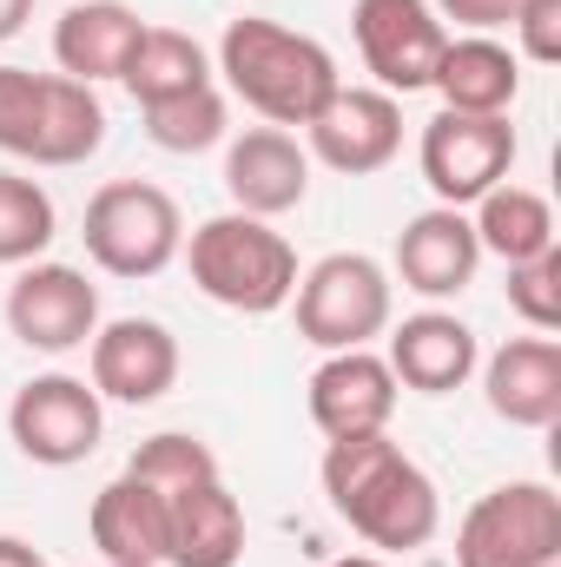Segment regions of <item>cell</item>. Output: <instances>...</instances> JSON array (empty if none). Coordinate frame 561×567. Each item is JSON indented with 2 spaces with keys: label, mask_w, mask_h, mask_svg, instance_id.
Returning <instances> with one entry per match:
<instances>
[{
  "label": "cell",
  "mask_w": 561,
  "mask_h": 567,
  "mask_svg": "<svg viewBox=\"0 0 561 567\" xmlns=\"http://www.w3.org/2000/svg\"><path fill=\"white\" fill-rule=\"evenodd\" d=\"M178 383V337L159 317H113L93 330V390L100 403L145 410Z\"/></svg>",
  "instance_id": "13"
},
{
  "label": "cell",
  "mask_w": 561,
  "mask_h": 567,
  "mask_svg": "<svg viewBox=\"0 0 561 567\" xmlns=\"http://www.w3.org/2000/svg\"><path fill=\"white\" fill-rule=\"evenodd\" d=\"M218 73L265 126H310L317 106L344 86L330 47H317L310 33H290L278 20H258V13L225 27Z\"/></svg>",
  "instance_id": "2"
},
{
  "label": "cell",
  "mask_w": 561,
  "mask_h": 567,
  "mask_svg": "<svg viewBox=\"0 0 561 567\" xmlns=\"http://www.w3.org/2000/svg\"><path fill=\"white\" fill-rule=\"evenodd\" d=\"M469 225H476V245L489 258H502V265H522V258L555 251V205L542 192H529V185H509V178L476 198V218Z\"/></svg>",
  "instance_id": "23"
},
{
  "label": "cell",
  "mask_w": 561,
  "mask_h": 567,
  "mask_svg": "<svg viewBox=\"0 0 561 567\" xmlns=\"http://www.w3.org/2000/svg\"><path fill=\"white\" fill-rule=\"evenodd\" d=\"M7 435H13V449H20L27 462H40V468H73V462H86V455L100 449V435H106V403H100L93 383L53 370V377L20 383V396L7 403Z\"/></svg>",
  "instance_id": "8"
},
{
  "label": "cell",
  "mask_w": 561,
  "mask_h": 567,
  "mask_svg": "<svg viewBox=\"0 0 561 567\" xmlns=\"http://www.w3.org/2000/svg\"><path fill=\"white\" fill-rule=\"evenodd\" d=\"M0 567H40V548L20 535H0Z\"/></svg>",
  "instance_id": "31"
},
{
  "label": "cell",
  "mask_w": 561,
  "mask_h": 567,
  "mask_svg": "<svg viewBox=\"0 0 561 567\" xmlns=\"http://www.w3.org/2000/svg\"><path fill=\"white\" fill-rule=\"evenodd\" d=\"M304 403H310V423L330 442L337 435H370V429H390V416H397V377L377 350H330L310 370Z\"/></svg>",
  "instance_id": "14"
},
{
  "label": "cell",
  "mask_w": 561,
  "mask_h": 567,
  "mask_svg": "<svg viewBox=\"0 0 561 567\" xmlns=\"http://www.w3.org/2000/svg\"><path fill=\"white\" fill-rule=\"evenodd\" d=\"M442 20H456V27H469V33H496V27H509L516 20V7L522 0H429Z\"/></svg>",
  "instance_id": "30"
},
{
  "label": "cell",
  "mask_w": 561,
  "mask_h": 567,
  "mask_svg": "<svg viewBox=\"0 0 561 567\" xmlns=\"http://www.w3.org/2000/svg\"><path fill=\"white\" fill-rule=\"evenodd\" d=\"M456 567H561V495L549 482L489 488L456 528Z\"/></svg>",
  "instance_id": "7"
},
{
  "label": "cell",
  "mask_w": 561,
  "mask_h": 567,
  "mask_svg": "<svg viewBox=\"0 0 561 567\" xmlns=\"http://www.w3.org/2000/svg\"><path fill=\"white\" fill-rule=\"evenodd\" d=\"M225 192H232V212L284 218L310 192V152L284 126H252L245 140L225 145Z\"/></svg>",
  "instance_id": "15"
},
{
  "label": "cell",
  "mask_w": 561,
  "mask_h": 567,
  "mask_svg": "<svg viewBox=\"0 0 561 567\" xmlns=\"http://www.w3.org/2000/svg\"><path fill=\"white\" fill-rule=\"evenodd\" d=\"M7 330L40 357H67L100 330V284L73 265H27L7 290Z\"/></svg>",
  "instance_id": "12"
},
{
  "label": "cell",
  "mask_w": 561,
  "mask_h": 567,
  "mask_svg": "<svg viewBox=\"0 0 561 567\" xmlns=\"http://www.w3.org/2000/svg\"><path fill=\"white\" fill-rule=\"evenodd\" d=\"M509 310H516L536 337H555L561 330V251H542V258L509 265Z\"/></svg>",
  "instance_id": "28"
},
{
  "label": "cell",
  "mask_w": 561,
  "mask_h": 567,
  "mask_svg": "<svg viewBox=\"0 0 561 567\" xmlns=\"http://www.w3.org/2000/svg\"><path fill=\"white\" fill-rule=\"evenodd\" d=\"M422 185L436 192V205L469 212L482 192H496L516 165V126L502 120H476V113H436L422 126Z\"/></svg>",
  "instance_id": "9"
},
{
  "label": "cell",
  "mask_w": 561,
  "mask_h": 567,
  "mask_svg": "<svg viewBox=\"0 0 561 567\" xmlns=\"http://www.w3.org/2000/svg\"><path fill=\"white\" fill-rule=\"evenodd\" d=\"M476 265H482V245H476L469 212H456V205H429L397 231V278H404V290H417L429 303L462 297L476 284Z\"/></svg>",
  "instance_id": "16"
},
{
  "label": "cell",
  "mask_w": 561,
  "mask_h": 567,
  "mask_svg": "<svg viewBox=\"0 0 561 567\" xmlns=\"http://www.w3.org/2000/svg\"><path fill=\"white\" fill-rule=\"evenodd\" d=\"M185 265H192V284L212 303H225L238 317H272L297 290V251H290V238L272 231V218H252V212L205 218L185 238Z\"/></svg>",
  "instance_id": "3"
},
{
  "label": "cell",
  "mask_w": 561,
  "mask_h": 567,
  "mask_svg": "<svg viewBox=\"0 0 561 567\" xmlns=\"http://www.w3.org/2000/svg\"><path fill=\"white\" fill-rule=\"evenodd\" d=\"M330 567H384L377 555H344V561H330Z\"/></svg>",
  "instance_id": "33"
},
{
  "label": "cell",
  "mask_w": 561,
  "mask_h": 567,
  "mask_svg": "<svg viewBox=\"0 0 561 567\" xmlns=\"http://www.w3.org/2000/svg\"><path fill=\"white\" fill-rule=\"evenodd\" d=\"M40 567H47V561H40Z\"/></svg>",
  "instance_id": "35"
},
{
  "label": "cell",
  "mask_w": 561,
  "mask_h": 567,
  "mask_svg": "<svg viewBox=\"0 0 561 567\" xmlns=\"http://www.w3.org/2000/svg\"><path fill=\"white\" fill-rule=\"evenodd\" d=\"M60 231V212L40 178L0 172V265H33Z\"/></svg>",
  "instance_id": "25"
},
{
  "label": "cell",
  "mask_w": 561,
  "mask_h": 567,
  "mask_svg": "<svg viewBox=\"0 0 561 567\" xmlns=\"http://www.w3.org/2000/svg\"><path fill=\"white\" fill-rule=\"evenodd\" d=\"M106 567H120V561H106Z\"/></svg>",
  "instance_id": "34"
},
{
  "label": "cell",
  "mask_w": 561,
  "mask_h": 567,
  "mask_svg": "<svg viewBox=\"0 0 561 567\" xmlns=\"http://www.w3.org/2000/svg\"><path fill=\"white\" fill-rule=\"evenodd\" d=\"M509 27H516V60H536V66L561 60V0H522Z\"/></svg>",
  "instance_id": "29"
},
{
  "label": "cell",
  "mask_w": 561,
  "mask_h": 567,
  "mask_svg": "<svg viewBox=\"0 0 561 567\" xmlns=\"http://www.w3.org/2000/svg\"><path fill=\"white\" fill-rule=\"evenodd\" d=\"M140 120H145V140L159 152L192 158V152L225 140V93L198 86V93H178V100H152V106H140Z\"/></svg>",
  "instance_id": "26"
},
{
  "label": "cell",
  "mask_w": 561,
  "mask_h": 567,
  "mask_svg": "<svg viewBox=\"0 0 561 567\" xmlns=\"http://www.w3.org/2000/svg\"><path fill=\"white\" fill-rule=\"evenodd\" d=\"M86 535L100 548V561L120 567H165V542H172V502L159 488H145L140 475H113L93 495Z\"/></svg>",
  "instance_id": "19"
},
{
  "label": "cell",
  "mask_w": 561,
  "mask_h": 567,
  "mask_svg": "<svg viewBox=\"0 0 561 567\" xmlns=\"http://www.w3.org/2000/svg\"><path fill=\"white\" fill-rule=\"evenodd\" d=\"M482 396L509 429L561 423V343L555 337H509L482 363Z\"/></svg>",
  "instance_id": "18"
},
{
  "label": "cell",
  "mask_w": 561,
  "mask_h": 567,
  "mask_svg": "<svg viewBox=\"0 0 561 567\" xmlns=\"http://www.w3.org/2000/svg\"><path fill=\"white\" fill-rule=\"evenodd\" d=\"M86 258L106 278H159L185 251V212L152 178H113L86 198Z\"/></svg>",
  "instance_id": "5"
},
{
  "label": "cell",
  "mask_w": 561,
  "mask_h": 567,
  "mask_svg": "<svg viewBox=\"0 0 561 567\" xmlns=\"http://www.w3.org/2000/svg\"><path fill=\"white\" fill-rule=\"evenodd\" d=\"M145 20L126 0H73L53 27V60L67 80L80 86H100V80H120L133 47H140Z\"/></svg>",
  "instance_id": "20"
},
{
  "label": "cell",
  "mask_w": 561,
  "mask_h": 567,
  "mask_svg": "<svg viewBox=\"0 0 561 567\" xmlns=\"http://www.w3.org/2000/svg\"><path fill=\"white\" fill-rule=\"evenodd\" d=\"M120 86H126L140 106L178 100V93L212 86V60H205V47H198L192 33H178V27H145L140 47H133V60H126V73H120Z\"/></svg>",
  "instance_id": "24"
},
{
  "label": "cell",
  "mask_w": 561,
  "mask_h": 567,
  "mask_svg": "<svg viewBox=\"0 0 561 567\" xmlns=\"http://www.w3.org/2000/svg\"><path fill=\"white\" fill-rule=\"evenodd\" d=\"M33 20V0H0V40H13Z\"/></svg>",
  "instance_id": "32"
},
{
  "label": "cell",
  "mask_w": 561,
  "mask_h": 567,
  "mask_svg": "<svg viewBox=\"0 0 561 567\" xmlns=\"http://www.w3.org/2000/svg\"><path fill=\"white\" fill-rule=\"evenodd\" d=\"M297 337L310 350H370V337L390 330V303H397V284L377 258L364 251H330L317 258L310 271H297Z\"/></svg>",
  "instance_id": "6"
},
{
  "label": "cell",
  "mask_w": 561,
  "mask_h": 567,
  "mask_svg": "<svg viewBox=\"0 0 561 567\" xmlns=\"http://www.w3.org/2000/svg\"><path fill=\"white\" fill-rule=\"evenodd\" d=\"M106 145V106L93 86L67 80V73H27V66H0V152L67 172L86 165Z\"/></svg>",
  "instance_id": "4"
},
{
  "label": "cell",
  "mask_w": 561,
  "mask_h": 567,
  "mask_svg": "<svg viewBox=\"0 0 561 567\" xmlns=\"http://www.w3.org/2000/svg\"><path fill=\"white\" fill-rule=\"evenodd\" d=\"M172 502V542H165V567H238L245 561V508L238 495L212 475L192 482Z\"/></svg>",
  "instance_id": "21"
},
{
  "label": "cell",
  "mask_w": 561,
  "mask_h": 567,
  "mask_svg": "<svg viewBox=\"0 0 561 567\" xmlns=\"http://www.w3.org/2000/svg\"><path fill=\"white\" fill-rule=\"evenodd\" d=\"M324 495L350 522V535H364L384 555H417V548L436 542V528H442L436 482L390 442V429L337 435L324 449Z\"/></svg>",
  "instance_id": "1"
},
{
  "label": "cell",
  "mask_w": 561,
  "mask_h": 567,
  "mask_svg": "<svg viewBox=\"0 0 561 567\" xmlns=\"http://www.w3.org/2000/svg\"><path fill=\"white\" fill-rule=\"evenodd\" d=\"M126 475H140L145 488H159V495H178V488H192V482H212V475H218V455H212L198 435L165 429V435H145L140 449H133Z\"/></svg>",
  "instance_id": "27"
},
{
  "label": "cell",
  "mask_w": 561,
  "mask_h": 567,
  "mask_svg": "<svg viewBox=\"0 0 561 567\" xmlns=\"http://www.w3.org/2000/svg\"><path fill=\"white\" fill-rule=\"evenodd\" d=\"M429 86L442 93V113L502 120V113L516 106V93H522V60H516L502 40H489V33H462V40L442 47Z\"/></svg>",
  "instance_id": "22"
},
{
  "label": "cell",
  "mask_w": 561,
  "mask_h": 567,
  "mask_svg": "<svg viewBox=\"0 0 561 567\" xmlns=\"http://www.w3.org/2000/svg\"><path fill=\"white\" fill-rule=\"evenodd\" d=\"M357 53L384 93H422L449 47V27L429 0H357L350 7Z\"/></svg>",
  "instance_id": "10"
},
{
  "label": "cell",
  "mask_w": 561,
  "mask_h": 567,
  "mask_svg": "<svg viewBox=\"0 0 561 567\" xmlns=\"http://www.w3.org/2000/svg\"><path fill=\"white\" fill-rule=\"evenodd\" d=\"M390 377H397V390H417V396H449V390H462L469 377H476V363H482V350H476V330L462 323V317H449V310H417V317H404L397 323V337H390Z\"/></svg>",
  "instance_id": "17"
},
{
  "label": "cell",
  "mask_w": 561,
  "mask_h": 567,
  "mask_svg": "<svg viewBox=\"0 0 561 567\" xmlns=\"http://www.w3.org/2000/svg\"><path fill=\"white\" fill-rule=\"evenodd\" d=\"M304 140H310L304 152L317 165H330L344 178H370L404 152V106L384 86H337L317 106V120L304 126Z\"/></svg>",
  "instance_id": "11"
}]
</instances>
